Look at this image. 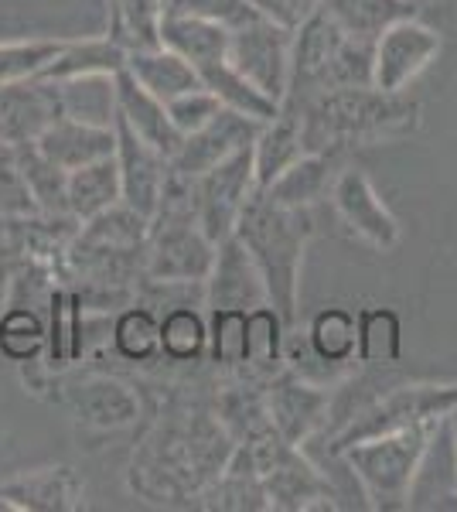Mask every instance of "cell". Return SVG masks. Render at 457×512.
<instances>
[{
	"label": "cell",
	"mask_w": 457,
	"mask_h": 512,
	"mask_svg": "<svg viewBox=\"0 0 457 512\" xmlns=\"http://www.w3.org/2000/svg\"><path fill=\"white\" fill-rule=\"evenodd\" d=\"M457 407V383H406L396 390L376 396L372 403L355 410L348 417L345 431L335 437L331 451H342L348 444L365 441V437L393 434L403 427L417 424H440L444 417H451Z\"/></svg>",
	"instance_id": "cell-6"
},
{
	"label": "cell",
	"mask_w": 457,
	"mask_h": 512,
	"mask_svg": "<svg viewBox=\"0 0 457 512\" xmlns=\"http://www.w3.org/2000/svg\"><path fill=\"white\" fill-rule=\"evenodd\" d=\"M127 72L161 103H171L174 96H185L191 89H202V79L191 69V62L168 45L147 48V52H130Z\"/></svg>",
	"instance_id": "cell-22"
},
{
	"label": "cell",
	"mask_w": 457,
	"mask_h": 512,
	"mask_svg": "<svg viewBox=\"0 0 457 512\" xmlns=\"http://www.w3.org/2000/svg\"><path fill=\"white\" fill-rule=\"evenodd\" d=\"M331 202H335L345 226L355 236H362L369 246L386 253L400 243V222L386 209V202H382L379 192L372 188V181L362 171L355 168L342 171L335 178V188H331Z\"/></svg>",
	"instance_id": "cell-12"
},
{
	"label": "cell",
	"mask_w": 457,
	"mask_h": 512,
	"mask_svg": "<svg viewBox=\"0 0 457 512\" xmlns=\"http://www.w3.org/2000/svg\"><path fill=\"white\" fill-rule=\"evenodd\" d=\"M58 99H62V117L93 123V127H113L116 120V76H76L58 79Z\"/></svg>",
	"instance_id": "cell-25"
},
{
	"label": "cell",
	"mask_w": 457,
	"mask_h": 512,
	"mask_svg": "<svg viewBox=\"0 0 457 512\" xmlns=\"http://www.w3.org/2000/svg\"><path fill=\"white\" fill-rule=\"evenodd\" d=\"M113 349L127 362H147L161 352V321L151 308L134 304L113 321Z\"/></svg>",
	"instance_id": "cell-30"
},
{
	"label": "cell",
	"mask_w": 457,
	"mask_h": 512,
	"mask_svg": "<svg viewBox=\"0 0 457 512\" xmlns=\"http://www.w3.org/2000/svg\"><path fill=\"white\" fill-rule=\"evenodd\" d=\"M256 192V168H253V144L229 154L215 168L195 178V209L198 226L215 246L236 233V222L243 216L246 202Z\"/></svg>",
	"instance_id": "cell-7"
},
{
	"label": "cell",
	"mask_w": 457,
	"mask_h": 512,
	"mask_svg": "<svg viewBox=\"0 0 457 512\" xmlns=\"http://www.w3.org/2000/svg\"><path fill=\"white\" fill-rule=\"evenodd\" d=\"M209 345V325L198 315L195 304L171 308L161 318V352L174 362H191Z\"/></svg>",
	"instance_id": "cell-31"
},
{
	"label": "cell",
	"mask_w": 457,
	"mask_h": 512,
	"mask_svg": "<svg viewBox=\"0 0 457 512\" xmlns=\"http://www.w3.org/2000/svg\"><path fill=\"white\" fill-rule=\"evenodd\" d=\"M0 216H38L35 195L21 175L14 144H0Z\"/></svg>",
	"instance_id": "cell-37"
},
{
	"label": "cell",
	"mask_w": 457,
	"mask_h": 512,
	"mask_svg": "<svg viewBox=\"0 0 457 512\" xmlns=\"http://www.w3.org/2000/svg\"><path fill=\"white\" fill-rule=\"evenodd\" d=\"M38 151L48 161H55L62 171L86 168L99 158H110L116 154V130L113 127H93V123H82L72 117H58L48 123L45 134L38 140Z\"/></svg>",
	"instance_id": "cell-18"
},
{
	"label": "cell",
	"mask_w": 457,
	"mask_h": 512,
	"mask_svg": "<svg viewBox=\"0 0 457 512\" xmlns=\"http://www.w3.org/2000/svg\"><path fill=\"white\" fill-rule=\"evenodd\" d=\"M113 130H116V164H120L123 205H130V209L151 222L157 205H161L164 181L171 175V161L161 151H154L147 140H140L123 123L120 113L113 120Z\"/></svg>",
	"instance_id": "cell-10"
},
{
	"label": "cell",
	"mask_w": 457,
	"mask_h": 512,
	"mask_svg": "<svg viewBox=\"0 0 457 512\" xmlns=\"http://www.w3.org/2000/svg\"><path fill=\"white\" fill-rule=\"evenodd\" d=\"M304 137H301V113L280 106V113L270 123H263L260 137L253 140V168L256 188L273 185L294 161L304 158Z\"/></svg>",
	"instance_id": "cell-19"
},
{
	"label": "cell",
	"mask_w": 457,
	"mask_h": 512,
	"mask_svg": "<svg viewBox=\"0 0 457 512\" xmlns=\"http://www.w3.org/2000/svg\"><path fill=\"white\" fill-rule=\"evenodd\" d=\"M164 106H168V117H171L174 127L188 137V134H195V130H202L205 123H212L215 117H219L226 103L202 86V89H191V93H185V96H174L171 103H164Z\"/></svg>",
	"instance_id": "cell-39"
},
{
	"label": "cell",
	"mask_w": 457,
	"mask_h": 512,
	"mask_svg": "<svg viewBox=\"0 0 457 512\" xmlns=\"http://www.w3.org/2000/svg\"><path fill=\"white\" fill-rule=\"evenodd\" d=\"M161 45L185 55L191 69L198 72L202 86L229 106L253 120L270 123L280 113V103L249 82L229 59V28L188 14H164L161 18Z\"/></svg>",
	"instance_id": "cell-4"
},
{
	"label": "cell",
	"mask_w": 457,
	"mask_h": 512,
	"mask_svg": "<svg viewBox=\"0 0 457 512\" xmlns=\"http://www.w3.org/2000/svg\"><path fill=\"white\" fill-rule=\"evenodd\" d=\"M331 400L321 386L307 383L304 376H297L294 369L280 373L270 383V396H267V414L273 431L284 437L287 444H301L311 437L314 431H321L324 420H328Z\"/></svg>",
	"instance_id": "cell-13"
},
{
	"label": "cell",
	"mask_w": 457,
	"mask_h": 512,
	"mask_svg": "<svg viewBox=\"0 0 457 512\" xmlns=\"http://www.w3.org/2000/svg\"><path fill=\"white\" fill-rule=\"evenodd\" d=\"M161 7H164V14L205 18V21L222 24V28H229V31H236V28H243L246 21L260 18L249 0H161Z\"/></svg>",
	"instance_id": "cell-36"
},
{
	"label": "cell",
	"mask_w": 457,
	"mask_h": 512,
	"mask_svg": "<svg viewBox=\"0 0 457 512\" xmlns=\"http://www.w3.org/2000/svg\"><path fill=\"white\" fill-rule=\"evenodd\" d=\"M345 154H304L301 161H294L290 168L280 175L273 185L260 188V192H267L273 202L280 205H294V209H311L314 202H321L324 195L335 188V178L342 175V171H335L338 164H342Z\"/></svg>",
	"instance_id": "cell-20"
},
{
	"label": "cell",
	"mask_w": 457,
	"mask_h": 512,
	"mask_svg": "<svg viewBox=\"0 0 457 512\" xmlns=\"http://www.w3.org/2000/svg\"><path fill=\"white\" fill-rule=\"evenodd\" d=\"M161 0H110V38L130 52L161 48Z\"/></svg>",
	"instance_id": "cell-28"
},
{
	"label": "cell",
	"mask_w": 457,
	"mask_h": 512,
	"mask_svg": "<svg viewBox=\"0 0 457 512\" xmlns=\"http://www.w3.org/2000/svg\"><path fill=\"white\" fill-rule=\"evenodd\" d=\"M116 202H123L120 164H116V154L86 164V168L69 171V212L79 222L113 209Z\"/></svg>",
	"instance_id": "cell-23"
},
{
	"label": "cell",
	"mask_w": 457,
	"mask_h": 512,
	"mask_svg": "<svg viewBox=\"0 0 457 512\" xmlns=\"http://www.w3.org/2000/svg\"><path fill=\"white\" fill-rule=\"evenodd\" d=\"M284 318L273 311V304L246 311V362L256 369H277L284 362Z\"/></svg>",
	"instance_id": "cell-32"
},
{
	"label": "cell",
	"mask_w": 457,
	"mask_h": 512,
	"mask_svg": "<svg viewBox=\"0 0 457 512\" xmlns=\"http://www.w3.org/2000/svg\"><path fill=\"white\" fill-rule=\"evenodd\" d=\"M290 45L294 31L280 28L267 18H253L243 28L229 31V59L260 93L284 103L290 76Z\"/></svg>",
	"instance_id": "cell-8"
},
{
	"label": "cell",
	"mask_w": 457,
	"mask_h": 512,
	"mask_svg": "<svg viewBox=\"0 0 457 512\" xmlns=\"http://www.w3.org/2000/svg\"><path fill=\"white\" fill-rule=\"evenodd\" d=\"M14 151H18L21 175L28 181L31 195H35L41 216H65L69 212V171H62L55 161H48L38 151L35 140L14 144Z\"/></svg>",
	"instance_id": "cell-27"
},
{
	"label": "cell",
	"mask_w": 457,
	"mask_h": 512,
	"mask_svg": "<svg viewBox=\"0 0 457 512\" xmlns=\"http://www.w3.org/2000/svg\"><path fill=\"white\" fill-rule=\"evenodd\" d=\"M205 301L212 308H260V304H270L267 301V287H263V277L256 270L253 256L236 236L222 239L215 246V263H212V274L205 280Z\"/></svg>",
	"instance_id": "cell-15"
},
{
	"label": "cell",
	"mask_w": 457,
	"mask_h": 512,
	"mask_svg": "<svg viewBox=\"0 0 457 512\" xmlns=\"http://www.w3.org/2000/svg\"><path fill=\"white\" fill-rule=\"evenodd\" d=\"M62 117V99L52 79H21L0 86V144H28Z\"/></svg>",
	"instance_id": "cell-14"
},
{
	"label": "cell",
	"mask_w": 457,
	"mask_h": 512,
	"mask_svg": "<svg viewBox=\"0 0 457 512\" xmlns=\"http://www.w3.org/2000/svg\"><path fill=\"white\" fill-rule=\"evenodd\" d=\"M451 427H454V451H457V407L451 410Z\"/></svg>",
	"instance_id": "cell-41"
},
{
	"label": "cell",
	"mask_w": 457,
	"mask_h": 512,
	"mask_svg": "<svg viewBox=\"0 0 457 512\" xmlns=\"http://www.w3.org/2000/svg\"><path fill=\"white\" fill-rule=\"evenodd\" d=\"M355 359L365 366H396L403 355V321L393 308H365L355 315Z\"/></svg>",
	"instance_id": "cell-26"
},
{
	"label": "cell",
	"mask_w": 457,
	"mask_h": 512,
	"mask_svg": "<svg viewBox=\"0 0 457 512\" xmlns=\"http://www.w3.org/2000/svg\"><path fill=\"white\" fill-rule=\"evenodd\" d=\"M116 113H120L123 123H127L140 140H147V144H151L154 151H161L168 161L181 151V144H185V134H181L168 117V106L147 93L127 69L116 72Z\"/></svg>",
	"instance_id": "cell-16"
},
{
	"label": "cell",
	"mask_w": 457,
	"mask_h": 512,
	"mask_svg": "<svg viewBox=\"0 0 457 512\" xmlns=\"http://www.w3.org/2000/svg\"><path fill=\"white\" fill-rule=\"evenodd\" d=\"M232 236L253 256L256 270L263 277V287H267V301L290 328L297 318V287H301L304 250L314 236L311 209L280 205L267 192L256 188Z\"/></svg>",
	"instance_id": "cell-2"
},
{
	"label": "cell",
	"mask_w": 457,
	"mask_h": 512,
	"mask_svg": "<svg viewBox=\"0 0 457 512\" xmlns=\"http://www.w3.org/2000/svg\"><path fill=\"white\" fill-rule=\"evenodd\" d=\"M209 342L219 366H246V308H212Z\"/></svg>",
	"instance_id": "cell-35"
},
{
	"label": "cell",
	"mask_w": 457,
	"mask_h": 512,
	"mask_svg": "<svg viewBox=\"0 0 457 512\" xmlns=\"http://www.w3.org/2000/svg\"><path fill=\"white\" fill-rule=\"evenodd\" d=\"M45 325L31 308H21V304H11L0 318V352L14 362H28L35 359L45 345Z\"/></svg>",
	"instance_id": "cell-34"
},
{
	"label": "cell",
	"mask_w": 457,
	"mask_h": 512,
	"mask_svg": "<svg viewBox=\"0 0 457 512\" xmlns=\"http://www.w3.org/2000/svg\"><path fill=\"white\" fill-rule=\"evenodd\" d=\"M263 130V120H253L239 110H229L222 106V113L212 123H205L202 130L185 137L181 151L171 158V168L185 178H202L205 171L215 168L219 161H226L229 154L243 151V147L253 144Z\"/></svg>",
	"instance_id": "cell-11"
},
{
	"label": "cell",
	"mask_w": 457,
	"mask_h": 512,
	"mask_svg": "<svg viewBox=\"0 0 457 512\" xmlns=\"http://www.w3.org/2000/svg\"><path fill=\"white\" fill-rule=\"evenodd\" d=\"M321 11L352 41L372 48L382 31L393 28L396 21L417 18V7L410 0H321Z\"/></svg>",
	"instance_id": "cell-21"
},
{
	"label": "cell",
	"mask_w": 457,
	"mask_h": 512,
	"mask_svg": "<svg viewBox=\"0 0 457 512\" xmlns=\"http://www.w3.org/2000/svg\"><path fill=\"white\" fill-rule=\"evenodd\" d=\"M48 308H52L48 366L65 369L72 362V315H76V297H72L69 287H52V291H48Z\"/></svg>",
	"instance_id": "cell-38"
},
{
	"label": "cell",
	"mask_w": 457,
	"mask_h": 512,
	"mask_svg": "<svg viewBox=\"0 0 457 512\" xmlns=\"http://www.w3.org/2000/svg\"><path fill=\"white\" fill-rule=\"evenodd\" d=\"M127 69V48H120L116 41L106 38H82V41H65L62 52L55 55V62L41 72L38 79H76V76H116V72Z\"/></svg>",
	"instance_id": "cell-24"
},
{
	"label": "cell",
	"mask_w": 457,
	"mask_h": 512,
	"mask_svg": "<svg viewBox=\"0 0 457 512\" xmlns=\"http://www.w3.org/2000/svg\"><path fill=\"white\" fill-rule=\"evenodd\" d=\"M437 427L440 424L403 427V431L393 434L365 437V441H355L338 451L345 465L352 468V475L359 478L369 506L403 509L410 502L413 478H417L423 458H427Z\"/></svg>",
	"instance_id": "cell-5"
},
{
	"label": "cell",
	"mask_w": 457,
	"mask_h": 512,
	"mask_svg": "<svg viewBox=\"0 0 457 512\" xmlns=\"http://www.w3.org/2000/svg\"><path fill=\"white\" fill-rule=\"evenodd\" d=\"M62 45L65 41H52V38L4 41L0 45V86L41 76L55 62V55L62 52Z\"/></svg>",
	"instance_id": "cell-33"
},
{
	"label": "cell",
	"mask_w": 457,
	"mask_h": 512,
	"mask_svg": "<svg viewBox=\"0 0 457 512\" xmlns=\"http://www.w3.org/2000/svg\"><path fill=\"white\" fill-rule=\"evenodd\" d=\"M249 4L260 18L280 24L287 31H297L321 11V0H249Z\"/></svg>",
	"instance_id": "cell-40"
},
{
	"label": "cell",
	"mask_w": 457,
	"mask_h": 512,
	"mask_svg": "<svg viewBox=\"0 0 457 512\" xmlns=\"http://www.w3.org/2000/svg\"><path fill=\"white\" fill-rule=\"evenodd\" d=\"M440 52V35L417 18L396 21L372 48V86L382 93H403Z\"/></svg>",
	"instance_id": "cell-9"
},
{
	"label": "cell",
	"mask_w": 457,
	"mask_h": 512,
	"mask_svg": "<svg viewBox=\"0 0 457 512\" xmlns=\"http://www.w3.org/2000/svg\"><path fill=\"white\" fill-rule=\"evenodd\" d=\"M348 86H372V45L352 41L318 11L294 31L287 93L280 106H304L307 99Z\"/></svg>",
	"instance_id": "cell-3"
},
{
	"label": "cell",
	"mask_w": 457,
	"mask_h": 512,
	"mask_svg": "<svg viewBox=\"0 0 457 512\" xmlns=\"http://www.w3.org/2000/svg\"><path fill=\"white\" fill-rule=\"evenodd\" d=\"M355 315L345 308H328L314 315L311 332H307V345H311L314 359L324 366H345L355 359Z\"/></svg>",
	"instance_id": "cell-29"
},
{
	"label": "cell",
	"mask_w": 457,
	"mask_h": 512,
	"mask_svg": "<svg viewBox=\"0 0 457 512\" xmlns=\"http://www.w3.org/2000/svg\"><path fill=\"white\" fill-rule=\"evenodd\" d=\"M301 113V137L307 154H345L352 147H372L403 140L420 127V106L403 93H382L376 86L331 89L304 106H287Z\"/></svg>",
	"instance_id": "cell-1"
},
{
	"label": "cell",
	"mask_w": 457,
	"mask_h": 512,
	"mask_svg": "<svg viewBox=\"0 0 457 512\" xmlns=\"http://www.w3.org/2000/svg\"><path fill=\"white\" fill-rule=\"evenodd\" d=\"M4 509H35V512H72L86 506V489L72 468H41L11 478L0 485Z\"/></svg>",
	"instance_id": "cell-17"
}]
</instances>
